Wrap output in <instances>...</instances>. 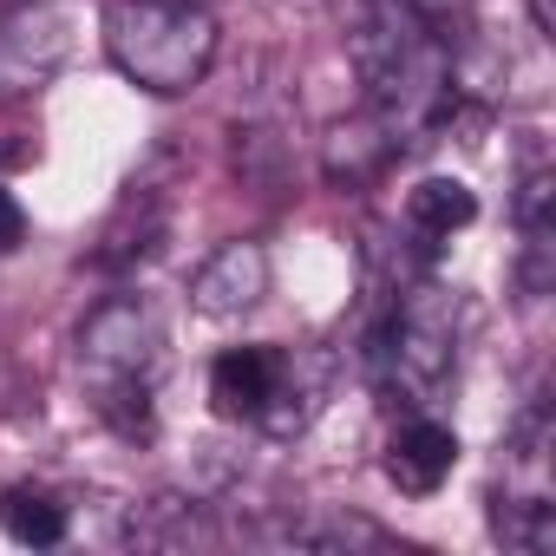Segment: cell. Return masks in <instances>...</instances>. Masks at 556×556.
<instances>
[{"label": "cell", "mask_w": 556, "mask_h": 556, "mask_svg": "<svg viewBox=\"0 0 556 556\" xmlns=\"http://www.w3.org/2000/svg\"><path fill=\"white\" fill-rule=\"evenodd\" d=\"M164 374V321L144 295H105L79 321V380L105 426L125 439L151 432V393Z\"/></svg>", "instance_id": "obj_1"}, {"label": "cell", "mask_w": 556, "mask_h": 556, "mask_svg": "<svg viewBox=\"0 0 556 556\" xmlns=\"http://www.w3.org/2000/svg\"><path fill=\"white\" fill-rule=\"evenodd\" d=\"M105 60L157 99H184L216 66V21L203 0H112L105 8Z\"/></svg>", "instance_id": "obj_2"}, {"label": "cell", "mask_w": 556, "mask_h": 556, "mask_svg": "<svg viewBox=\"0 0 556 556\" xmlns=\"http://www.w3.org/2000/svg\"><path fill=\"white\" fill-rule=\"evenodd\" d=\"M458 341H465L458 295L439 282H419V289H406V302L393 308V321L380 334V367L413 406L432 413L458 387Z\"/></svg>", "instance_id": "obj_3"}, {"label": "cell", "mask_w": 556, "mask_h": 556, "mask_svg": "<svg viewBox=\"0 0 556 556\" xmlns=\"http://www.w3.org/2000/svg\"><path fill=\"white\" fill-rule=\"evenodd\" d=\"M328 393H334V361H328L321 348H282V354H275L268 400H262V413H255L249 426L268 432V439H302V432L321 419Z\"/></svg>", "instance_id": "obj_4"}, {"label": "cell", "mask_w": 556, "mask_h": 556, "mask_svg": "<svg viewBox=\"0 0 556 556\" xmlns=\"http://www.w3.org/2000/svg\"><path fill=\"white\" fill-rule=\"evenodd\" d=\"M268 275H275L268 268V249L255 236H236V242H223L216 255L197 262V275H190V308L203 321H242L268 295Z\"/></svg>", "instance_id": "obj_5"}, {"label": "cell", "mask_w": 556, "mask_h": 556, "mask_svg": "<svg viewBox=\"0 0 556 556\" xmlns=\"http://www.w3.org/2000/svg\"><path fill=\"white\" fill-rule=\"evenodd\" d=\"M328 8H334V21H341L348 60L361 66V79H380L419 34H432V27H419V21L406 14V0H328Z\"/></svg>", "instance_id": "obj_6"}, {"label": "cell", "mask_w": 556, "mask_h": 556, "mask_svg": "<svg viewBox=\"0 0 556 556\" xmlns=\"http://www.w3.org/2000/svg\"><path fill=\"white\" fill-rule=\"evenodd\" d=\"M452 471H458V432H452L439 413L419 406L413 419L393 426V439H387V478H393L406 497H432Z\"/></svg>", "instance_id": "obj_7"}, {"label": "cell", "mask_w": 556, "mask_h": 556, "mask_svg": "<svg viewBox=\"0 0 556 556\" xmlns=\"http://www.w3.org/2000/svg\"><path fill=\"white\" fill-rule=\"evenodd\" d=\"M73 14L66 8H34L21 21L0 27V99H14V92H34L73 47Z\"/></svg>", "instance_id": "obj_8"}, {"label": "cell", "mask_w": 556, "mask_h": 556, "mask_svg": "<svg viewBox=\"0 0 556 556\" xmlns=\"http://www.w3.org/2000/svg\"><path fill=\"white\" fill-rule=\"evenodd\" d=\"M393 157H400V131H393L380 112L341 118V125L321 138V170H328L334 190H367V184H380Z\"/></svg>", "instance_id": "obj_9"}, {"label": "cell", "mask_w": 556, "mask_h": 556, "mask_svg": "<svg viewBox=\"0 0 556 556\" xmlns=\"http://www.w3.org/2000/svg\"><path fill=\"white\" fill-rule=\"evenodd\" d=\"M275 354H282L275 341H249V348H223L210 361V406H216V419L249 426L262 413L268 380H275Z\"/></svg>", "instance_id": "obj_10"}, {"label": "cell", "mask_w": 556, "mask_h": 556, "mask_svg": "<svg viewBox=\"0 0 556 556\" xmlns=\"http://www.w3.org/2000/svg\"><path fill=\"white\" fill-rule=\"evenodd\" d=\"M157 242H164V190H151V184H131V190L118 197L112 223L99 229V249H92V262H99V268H138V262H144Z\"/></svg>", "instance_id": "obj_11"}, {"label": "cell", "mask_w": 556, "mask_h": 556, "mask_svg": "<svg viewBox=\"0 0 556 556\" xmlns=\"http://www.w3.org/2000/svg\"><path fill=\"white\" fill-rule=\"evenodd\" d=\"M0 530H8L14 543L53 549L73 530V504L60 491H47V484H8V491H0Z\"/></svg>", "instance_id": "obj_12"}, {"label": "cell", "mask_w": 556, "mask_h": 556, "mask_svg": "<svg viewBox=\"0 0 556 556\" xmlns=\"http://www.w3.org/2000/svg\"><path fill=\"white\" fill-rule=\"evenodd\" d=\"M491 536L497 543H510V549H530V556H543V549H556V504H549V491H491Z\"/></svg>", "instance_id": "obj_13"}, {"label": "cell", "mask_w": 556, "mask_h": 556, "mask_svg": "<svg viewBox=\"0 0 556 556\" xmlns=\"http://www.w3.org/2000/svg\"><path fill=\"white\" fill-rule=\"evenodd\" d=\"M471 216H478V197H471L458 177H426V184H413V197H406V229L426 236V242H452Z\"/></svg>", "instance_id": "obj_14"}, {"label": "cell", "mask_w": 556, "mask_h": 556, "mask_svg": "<svg viewBox=\"0 0 556 556\" xmlns=\"http://www.w3.org/2000/svg\"><path fill=\"white\" fill-rule=\"evenodd\" d=\"M203 536H210V523L190 497H151V504L131 510V543H144V549H184V543H203Z\"/></svg>", "instance_id": "obj_15"}, {"label": "cell", "mask_w": 556, "mask_h": 556, "mask_svg": "<svg viewBox=\"0 0 556 556\" xmlns=\"http://www.w3.org/2000/svg\"><path fill=\"white\" fill-rule=\"evenodd\" d=\"M556 282V223H530L517 229V295L543 302Z\"/></svg>", "instance_id": "obj_16"}, {"label": "cell", "mask_w": 556, "mask_h": 556, "mask_svg": "<svg viewBox=\"0 0 556 556\" xmlns=\"http://www.w3.org/2000/svg\"><path fill=\"white\" fill-rule=\"evenodd\" d=\"M406 14H413L419 27H432V34H452V27H465L471 0H406Z\"/></svg>", "instance_id": "obj_17"}, {"label": "cell", "mask_w": 556, "mask_h": 556, "mask_svg": "<svg viewBox=\"0 0 556 556\" xmlns=\"http://www.w3.org/2000/svg\"><path fill=\"white\" fill-rule=\"evenodd\" d=\"M21 242H27V210H21L14 190H0V255L21 249Z\"/></svg>", "instance_id": "obj_18"}, {"label": "cell", "mask_w": 556, "mask_h": 556, "mask_svg": "<svg viewBox=\"0 0 556 556\" xmlns=\"http://www.w3.org/2000/svg\"><path fill=\"white\" fill-rule=\"evenodd\" d=\"M523 8H530V27L543 40H556V0H523Z\"/></svg>", "instance_id": "obj_19"}]
</instances>
